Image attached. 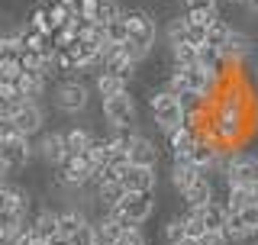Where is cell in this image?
<instances>
[{
	"mask_svg": "<svg viewBox=\"0 0 258 245\" xmlns=\"http://www.w3.org/2000/svg\"><path fill=\"white\" fill-rule=\"evenodd\" d=\"M123 16H126V52H129V58L139 65L155 48V39H158L155 16L145 13V10H126Z\"/></svg>",
	"mask_w": 258,
	"mask_h": 245,
	"instance_id": "cell-1",
	"label": "cell"
},
{
	"mask_svg": "<svg viewBox=\"0 0 258 245\" xmlns=\"http://www.w3.org/2000/svg\"><path fill=\"white\" fill-rule=\"evenodd\" d=\"M149 113H152V122L158 126L161 136L174 133L177 126H184V107H181V97L171 94L165 87V91H155L149 100Z\"/></svg>",
	"mask_w": 258,
	"mask_h": 245,
	"instance_id": "cell-2",
	"label": "cell"
},
{
	"mask_svg": "<svg viewBox=\"0 0 258 245\" xmlns=\"http://www.w3.org/2000/svg\"><path fill=\"white\" fill-rule=\"evenodd\" d=\"M52 103H55L58 113H64V116H78V113H84L87 103H91V87H87L84 81H78V78H64V81L55 84Z\"/></svg>",
	"mask_w": 258,
	"mask_h": 245,
	"instance_id": "cell-3",
	"label": "cell"
},
{
	"mask_svg": "<svg viewBox=\"0 0 258 245\" xmlns=\"http://www.w3.org/2000/svg\"><path fill=\"white\" fill-rule=\"evenodd\" d=\"M107 213H116L126 226H142L145 219L155 213V191H145V194L126 191V197L119 200L116 207H110Z\"/></svg>",
	"mask_w": 258,
	"mask_h": 245,
	"instance_id": "cell-4",
	"label": "cell"
},
{
	"mask_svg": "<svg viewBox=\"0 0 258 245\" xmlns=\"http://www.w3.org/2000/svg\"><path fill=\"white\" fill-rule=\"evenodd\" d=\"M100 113H103V119L110 122V129H129V126H136L139 107H136L133 94H129V91H123V94L103 97V103H100Z\"/></svg>",
	"mask_w": 258,
	"mask_h": 245,
	"instance_id": "cell-5",
	"label": "cell"
},
{
	"mask_svg": "<svg viewBox=\"0 0 258 245\" xmlns=\"http://www.w3.org/2000/svg\"><path fill=\"white\" fill-rule=\"evenodd\" d=\"M223 177H226L229 187L258 184V155H252V152H229V158H223Z\"/></svg>",
	"mask_w": 258,
	"mask_h": 245,
	"instance_id": "cell-6",
	"label": "cell"
},
{
	"mask_svg": "<svg viewBox=\"0 0 258 245\" xmlns=\"http://www.w3.org/2000/svg\"><path fill=\"white\" fill-rule=\"evenodd\" d=\"M10 122H13V129L20 136L32 139V136L42 133V126H45V107L39 100H23L20 107L10 113Z\"/></svg>",
	"mask_w": 258,
	"mask_h": 245,
	"instance_id": "cell-7",
	"label": "cell"
},
{
	"mask_svg": "<svg viewBox=\"0 0 258 245\" xmlns=\"http://www.w3.org/2000/svg\"><path fill=\"white\" fill-rule=\"evenodd\" d=\"M55 181H58V187H64V191H81V187L91 184V168L84 165L81 155H68V158L55 168Z\"/></svg>",
	"mask_w": 258,
	"mask_h": 245,
	"instance_id": "cell-8",
	"label": "cell"
},
{
	"mask_svg": "<svg viewBox=\"0 0 258 245\" xmlns=\"http://www.w3.org/2000/svg\"><path fill=\"white\" fill-rule=\"evenodd\" d=\"M32 142L26 136H20V133H10V136H4L0 139V158L7 161V168L10 171H20V168H26L29 165V158H32Z\"/></svg>",
	"mask_w": 258,
	"mask_h": 245,
	"instance_id": "cell-9",
	"label": "cell"
},
{
	"mask_svg": "<svg viewBox=\"0 0 258 245\" xmlns=\"http://www.w3.org/2000/svg\"><path fill=\"white\" fill-rule=\"evenodd\" d=\"M100 65H103V71H107V75H116L119 81H126V84L136 78V62L129 58L126 42L123 45H103Z\"/></svg>",
	"mask_w": 258,
	"mask_h": 245,
	"instance_id": "cell-10",
	"label": "cell"
},
{
	"mask_svg": "<svg viewBox=\"0 0 258 245\" xmlns=\"http://www.w3.org/2000/svg\"><path fill=\"white\" fill-rule=\"evenodd\" d=\"M32 149H36V155L45 161V165H52V168H58L61 161L68 158V149H64V133H61V129H48V133H42Z\"/></svg>",
	"mask_w": 258,
	"mask_h": 245,
	"instance_id": "cell-11",
	"label": "cell"
},
{
	"mask_svg": "<svg viewBox=\"0 0 258 245\" xmlns=\"http://www.w3.org/2000/svg\"><path fill=\"white\" fill-rule=\"evenodd\" d=\"M252 52H255L252 36H248V32H239V29H232V36L226 39V45L220 48L226 68H242V62L252 58Z\"/></svg>",
	"mask_w": 258,
	"mask_h": 245,
	"instance_id": "cell-12",
	"label": "cell"
},
{
	"mask_svg": "<svg viewBox=\"0 0 258 245\" xmlns=\"http://www.w3.org/2000/svg\"><path fill=\"white\" fill-rule=\"evenodd\" d=\"M129 165H145V168H158V158H161V149L155 145V139H149L145 133H136V139L129 142Z\"/></svg>",
	"mask_w": 258,
	"mask_h": 245,
	"instance_id": "cell-13",
	"label": "cell"
},
{
	"mask_svg": "<svg viewBox=\"0 0 258 245\" xmlns=\"http://www.w3.org/2000/svg\"><path fill=\"white\" fill-rule=\"evenodd\" d=\"M119 181H123L126 191L145 194V191H155L158 187V174H155V168H145V165H126Z\"/></svg>",
	"mask_w": 258,
	"mask_h": 245,
	"instance_id": "cell-14",
	"label": "cell"
},
{
	"mask_svg": "<svg viewBox=\"0 0 258 245\" xmlns=\"http://www.w3.org/2000/svg\"><path fill=\"white\" fill-rule=\"evenodd\" d=\"M0 213H20L29 216V194L10 181H0Z\"/></svg>",
	"mask_w": 258,
	"mask_h": 245,
	"instance_id": "cell-15",
	"label": "cell"
},
{
	"mask_svg": "<svg viewBox=\"0 0 258 245\" xmlns=\"http://www.w3.org/2000/svg\"><path fill=\"white\" fill-rule=\"evenodd\" d=\"M181 200L187 203V207H204V203L216 200V197H213V181H210V174L194 177V181L181 191Z\"/></svg>",
	"mask_w": 258,
	"mask_h": 245,
	"instance_id": "cell-16",
	"label": "cell"
},
{
	"mask_svg": "<svg viewBox=\"0 0 258 245\" xmlns=\"http://www.w3.org/2000/svg\"><path fill=\"white\" fill-rule=\"evenodd\" d=\"M200 174H207V171H200V168L187 158V155H177V158H171V187H174L177 194H181L184 187L194 181V177H200Z\"/></svg>",
	"mask_w": 258,
	"mask_h": 245,
	"instance_id": "cell-17",
	"label": "cell"
},
{
	"mask_svg": "<svg viewBox=\"0 0 258 245\" xmlns=\"http://www.w3.org/2000/svg\"><path fill=\"white\" fill-rule=\"evenodd\" d=\"M200 219H204V229L207 232H223L226 229V216H229V210H226V203L220 200H210L204 207H197Z\"/></svg>",
	"mask_w": 258,
	"mask_h": 245,
	"instance_id": "cell-18",
	"label": "cell"
},
{
	"mask_svg": "<svg viewBox=\"0 0 258 245\" xmlns=\"http://www.w3.org/2000/svg\"><path fill=\"white\" fill-rule=\"evenodd\" d=\"M29 226L42 242H52L55 235H58V210H48V207L39 210V213L29 219Z\"/></svg>",
	"mask_w": 258,
	"mask_h": 245,
	"instance_id": "cell-19",
	"label": "cell"
},
{
	"mask_svg": "<svg viewBox=\"0 0 258 245\" xmlns=\"http://www.w3.org/2000/svg\"><path fill=\"white\" fill-rule=\"evenodd\" d=\"M197 129H190V126H177L174 133H168L165 136V145H168V152H171V158H177V155H187L190 152V145L197 142Z\"/></svg>",
	"mask_w": 258,
	"mask_h": 245,
	"instance_id": "cell-20",
	"label": "cell"
},
{
	"mask_svg": "<svg viewBox=\"0 0 258 245\" xmlns=\"http://www.w3.org/2000/svg\"><path fill=\"white\" fill-rule=\"evenodd\" d=\"M242 207H258V184H242V187H229L226 194V210L236 213Z\"/></svg>",
	"mask_w": 258,
	"mask_h": 245,
	"instance_id": "cell-21",
	"label": "cell"
},
{
	"mask_svg": "<svg viewBox=\"0 0 258 245\" xmlns=\"http://www.w3.org/2000/svg\"><path fill=\"white\" fill-rule=\"evenodd\" d=\"M16 87H20L23 100H39V97L45 94V87H48V78L45 75H29V71H23V75L16 78Z\"/></svg>",
	"mask_w": 258,
	"mask_h": 245,
	"instance_id": "cell-22",
	"label": "cell"
},
{
	"mask_svg": "<svg viewBox=\"0 0 258 245\" xmlns=\"http://www.w3.org/2000/svg\"><path fill=\"white\" fill-rule=\"evenodd\" d=\"M91 219H87L84 213H81L78 207H68V210H58V235L61 239H71L81 226H87Z\"/></svg>",
	"mask_w": 258,
	"mask_h": 245,
	"instance_id": "cell-23",
	"label": "cell"
},
{
	"mask_svg": "<svg viewBox=\"0 0 258 245\" xmlns=\"http://www.w3.org/2000/svg\"><path fill=\"white\" fill-rule=\"evenodd\" d=\"M94 187H97V200H100L107 210H110V207H116V203L126 197V187H123V181H119V177H110V181H97Z\"/></svg>",
	"mask_w": 258,
	"mask_h": 245,
	"instance_id": "cell-24",
	"label": "cell"
},
{
	"mask_svg": "<svg viewBox=\"0 0 258 245\" xmlns=\"http://www.w3.org/2000/svg\"><path fill=\"white\" fill-rule=\"evenodd\" d=\"M94 139L97 136L91 133V129L75 126V129H68V133H64V149H68V155H84L94 145Z\"/></svg>",
	"mask_w": 258,
	"mask_h": 245,
	"instance_id": "cell-25",
	"label": "cell"
},
{
	"mask_svg": "<svg viewBox=\"0 0 258 245\" xmlns=\"http://www.w3.org/2000/svg\"><path fill=\"white\" fill-rule=\"evenodd\" d=\"M161 239L168 245H181L187 239V229H184V216H168L165 223H161Z\"/></svg>",
	"mask_w": 258,
	"mask_h": 245,
	"instance_id": "cell-26",
	"label": "cell"
},
{
	"mask_svg": "<svg viewBox=\"0 0 258 245\" xmlns=\"http://www.w3.org/2000/svg\"><path fill=\"white\" fill-rule=\"evenodd\" d=\"M123 42H126V16H116V20L103 23V45H123Z\"/></svg>",
	"mask_w": 258,
	"mask_h": 245,
	"instance_id": "cell-27",
	"label": "cell"
},
{
	"mask_svg": "<svg viewBox=\"0 0 258 245\" xmlns=\"http://www.w3.org/2000/svg\"><path fill=\"white\" fill-rule=\"evenodd\" d=\"M94 91L100 97H113V94H123L126 91V81H119L116 75H107V71H100L94 81Z\"/></svg>",
	"mask_w": 258,
	"mask_h": 245,
	"instance_id": "cell-28",
	"label": "cell"
},
{
	"mask_svg": "<svg viewBox=\"0 0 258 245\" xmlns=\"http://www.w3.org/2000/svg\"><path fill=\"white\" fill-rule=\"evenodd\" d=\"M229 36H232V26L226 20H220V16H216V20L207 26V45H213V48H223Z\"/></svg>",
	"mask_w": 258,
	"mask_h": 245,
	"instance_id": "cell-29",
	"label": "cell"
},
{
	"mask_svg": "<svg viewBox=\"0 0 258 245\" xmlns=\"http://www.w3.org/2000/svg\"><path fill=\"white\" fill-rule=\"evenodd\" d=\"M29 26L39 29L42 36H52V32H55V23H52V13H48V4H39L36 10L29 13Z\"/></svg>",
	"mask_w": 258,
	"mask_h": 245,
	"instance_id": "cell-30",
	"label": "cell"
},
{
	"mask_svg": "<svg viewBox=\"0 0 258 245\" xmlns=\"http://www.w3.org/2000/svg\"><path fill=\"white\" fill-rule=\"evenodd\" d=\"M171 48V62L174 68H190V65H197V52L200 45H168Z\"/></svg>",
	"mask_w": 258,
	"mask_h": 245,
	"instance_id": "cell-31",
	"label": "cell"
},
{
	"mask_svg": "<svg viewBox=\"0 0 258 245\" xmlns=\"http://www.w3.org/2000/svg\"><path fill=\"white\" fill-rule=\"evenodd\" d=\"M116 16H123V7H119V0H97V10H94V23H110L116 20Z\"/></svg>",
	"mask_w": 258,
	"mask_h": 245,
	"instance_id": "cell-32",
	"label": "cell"
},
{
	"mask_svg": "<svg viewBox=\"0 0 258 245\" xmlns=\"http://www.w3.org/2000/svg\"><path fill=\"white\" fill-rule=\"evenodd\" d=\"M20 52H23L20 39H16L13 32H4V36H0V65H4V62H16Z\"/></svg>",
	"mask_w": 258,
	"mask_h": 245,
	"instance_id": "cell-33",
	"label": "cell"
},
{
	"mask_svg": "<svg viewBox=\"0 0 258 245\" xmlns=\"http://www.w3.org/2000/svg\"><path fill=\"white\" fill-rule=\"evenodd\" d=\"M184 26H187V42L190 45H207V26L204 23H197L194 16L184 13Z\"/></svg>",
	"mask_w": 258,
	"mask_h": 245,
	"instance_id": "cell-34",
	"label": "cell"
},
{
	"mask_svg": "<svg viewBox=\"0 0 258 245\" xmlns=\"http://www.w3.org/2000/svg\"><path fill=\"white\" fill-rule=\"evenodd\" d=\"M116 245H149V235L142 232V226H126L123 235L116 239Z\"/></svg>",
	"mask_w": 258,
	"mask_h": 245,
	"instance_id": "cell-35",
	"label": "cell"
},
{
	"mask_svg": "<svg viewBox=\"0 0 258 245\" xmlns=\"http://www.w3.org/2000/svg\"><path fill=\"white\" fill-rule=\"evenodd\" d=\"M187 13H220V0H184Z\"/></svg>",
	"mask_w": 258,
	"mask_h": 245,
	"instance_id": "cell-36",
	"label": "cell"
},
{
	"mask_svg": "<svg viewBox=\"0 0 258 245\" xmlns=\"http://www.w3.org/2000/svg\"><path fill=\"white\" fill-rule=\"evenodd\" d=\"M10 245H45V242L39 239V235L32 232V226L26 223V226H23V229H20V232H16L13 239H10Z\"/></svg>",
	"mask_w": 258,
	"mask_h": 245,
	"instance_id": "cell-37",
	"label": "cell"
},
{
	"mask_svg": "<svg viewBox=\"0 0 258 245\" xmlns=\"http://www.w3.org/2000/svg\"><path fill=\"white\" fill-rule=\"evenodd\" d=\"M94 10H97V0H75L71 4V13L84 16V20H94Z\"/></svg>",
	"mask_w": 258,
	"mask_h": 245,
	"instance_id": "cell-38",
	"label": "cell"
},
{
	"mask_svg": "<svg viewBox=\"0 0 258 245\" xmlns=\"http://www.w3.org/2000/svg\"><path fill=\"white\" fill-rule=\"evenodd\" d=\"M68 242H71V245H94V226H91V223H87V226H81V229H78L75 235H71Z\"/></svg>",
	"mask_w": 258,
	"mask_h": 245,
	"instance_id": "cell-39",
	"label": "cell"
},
{
	"mask_svg": "<svg viewBox=\"0 0 258 245\" xmlns=\"http://www.w3.org/2000/svg\"><path fill=\"white\" fill-rule=\"evenodd\" d=\"M20 75H23V68H20V58H16V62H4V65H0V78H7V81H16Z\"/></svg>",
	"mask_w": 258,
	"mask_h": 245,
	"instance_id": "cell-40",
	"label": "cell"
},
{
	"mask_svg": "<svg viewBox=\"0 0 258 245\" xmlns=\"http://www.w3.org/2000/svg\"><path fill=\"white\" fill-rule=\"evenodd\" d=\"M200 245H232L226 239V232H204L200 235Z\"/></svg>",
	"mask_w": 258,
	"mask_h": 245,
	"instance_id": "cell-41",
	"label": "cell"
},
{
	"mask_svg": "<svg viewBox=\"0 0 258 245\" xmlns=\"http://www.w3.org/2000/svg\"><path fill=\"white\" fill-rule=\"evenodd\" d=\"M7 174H10V168H7V161L0 158V181H7Z\"/></svg>",
	"mask_w": 258,
	"mask_h": 245,
	"instance_id": "cell-42",
	"label": "cell"
},
{
	"mask_svg": "<svg viewBox=\"0 0 258 245\" xmlns=\"http://www.w3.org/2000/svg\"><path fill=\"white\" fill-rule=\"evenodd\" d=\"M248 13H252V20L258 23V0H252V4H248Z\"/></svg>",
	"mask_w": 258,
	"mask_h": 245,
	"instance_id": "cell-43",
	"label": "cell"
},
{
	"mask_svg": "<svg viewBox=\"0 0 258 245\" xmlns=\"http://www.w3.org/2000/svg\"><path fill=\"white\" fill-rule=\"evenodd\" d=\"M45 245H71V242H68V239H61V235H55V239H52V242H45Z\"/></svg>",
	"mask_w": 258,
	"mask_h": 245,
	"instance_id": "cell-44",
	"label": "cell"
},
{
	"mask_svg": "<svg viewBox=\"0 0 258 245\" xmlns=\"http://www.w3.org/2000/svg\"><path fill=\"white\" fill-rule=\"evenodd\" d=\"M229 4H236V7H248L252 0H229Z\"/></svg>",
	"mask_w": 258,
	"mask_h": 245,
	"instance_id": "cell-45",
	"label": "cell"
},
{
	"mask_svg": "<svg viewBox=\"0 0 258 245\" xmlns=\"http://www.w3.org/2000/svg\"><path fill=\"white\" fill-rule=\"evenodd\" d=\"M181 245H200V239H184Z\"/></svg>",
	"mask_w": 258,
	"mask_h": 245,
	"instance_id": "cell-46",
	"label": "cell"
},
{
	"mask_svg": "<svg viewBox=\"0 0 258 245\" xmlns=\"http://www.w3.org/2000/svg\"><path fill=\"white\" fill-rule=\"evenodd\" d=\"M42 4H64V0H42Z\"/></svg>",
	"mask_w": 258,
	"mask_h": 245,
	"instance_id": "cell-47",
	"label": "cell"
},
{
	"mask_svg": "<svg viewBox=\"0 0 258 245\" xmlns=\"http://www.w3.org/2000/svg\"><path fill=\"white\" fill-rule=\"evenodd\" d=\"M255 81H258V62H255Z\"/></svg>",
	"mask_w": 258,
	"mask_h": 245,
	"instance_id": "cell-48",
	"label": "cell"
}]
</instances>
